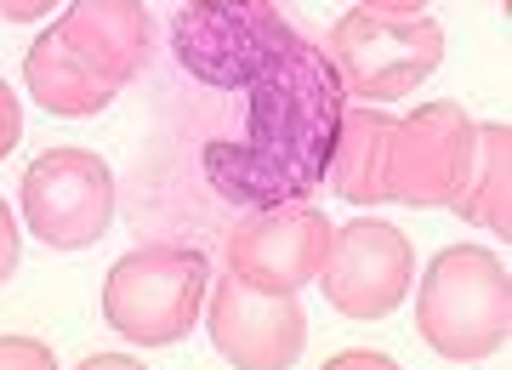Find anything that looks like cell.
<instances>
[{"instance_id":"obj_2","label":"cell","mask_w":512,"mask_h":370,"mask_svg":"<svg viewBox=\"0 0 512 370\" xmlns=\"http://www.w3.org/2000/svg\"><path fill=\"white\" fill-rule=\"evenodd\" d=\"M416 331L439 359H456V365H478L501 353L512 336L507 262L484 245H444L416 279Z\"/></svg>"},{"instance_id":"obj_4","label":"cell","mask_w":512,"mask_h":370,"mask_svg":"<svg viewBox=\"0 0 512 370\" xmlns=\"http://www.w3.org/2000/svg\"><path fill=\"white\" fill-rule=\"evenodd\" d=\"M325 57H330V69H336V80H342V92L387 109V103L410 97L444 63V29L427 12L393 18V12L353 6V12H342V18L330 23Z\"/></svg>"},{"instance_id":"obj_12","label":"cell","mask_w":512,"mask_h":370,"mask_svg":"<svg viewBox=\"0 0 512 370\" xmlns=\"http://www.w3.org/2000/svg\"><path fill=\"white\" fill-rule=\"evenodd\" d=\"M456 217L484 228V234H501V245L512 240V126L507 120H484L473 126V171L461 183Z\"/></svg>"},{"instance_id":"obj_14","label":"cell","mask_w":512,"mask_h":370,"mask_svg":"<svg viewBox=\"0 0 512 370\" xmlns=\"http://www.w3.org/2000/svg\"><path fill=\"white\" fill-rule=\"evenodd\" d=\"M0 370H57V353L40 336H0Z\"/></svg>"},{"instance_id":"obj_19","label":"cell","mask_w":512,"mask_h":370,"mask_svg":"<svg viewBox=\"0 0 512 370\" xmlns=\"http://www.w3.org/2000/svg\"><path fill=\"white\" fill-rule=\"evenodd\" d=\"M353 6H365V12H393V18H416L433 0H353Z\"/></svg>"},{"instance_id":"obj_15","label":"cell","mask_w":512,"mask_h":370,"mask_svg":"<svg viewBox=\"0 0 512 370\" xmlns=\"http://www.w3.org/2000/svg\"><path fill=\"white\" fill-rule=\"evenodd\" d=\"M18 257H23V234H18V217H12V205L0 200V285L18 274Z\"/></svg>"},{"instance_id":"obj_6","label":"cell","mask_w":512,"mask_h":370,"mask_svg":"<svg viewBox=\"0 0 512 370\" xmlns=\"http://www.w3.org/2000/svg\"><path fill=\"white\" fill-rule=\"evenodd\" d=\"M473 114L461 103H421L387 131V200L433 211L450 205L473 171Z\"/></svg>"},{"instance_id":"obj_7","label":"cell","mask_w":512,"mask_h":370,"mask_svg":"<svg viewBox=\"0 0 512 370\" xmlns=\"http://www.w3.org/2000/svg\"><path fill=\"white\" fill-rule=\"evenodd\" d=\"M416 279V251L410 234H399L382 217H353L330 234V257L319 268V291L342 319H387L399 314Z\"/></svg>"},{"instance_id":"obj_16","label":"cell","mask_w":512,"mask_h":370,"mask_svg":"<svg viewBox=\"0 0 512 370\" xmlns=\"http://www.w3.org/2000/svg\"><path fill=\"white\" fill-rule=\"evenodd\" d=\"M18 143H23V109H18V97H12V86L0 80V160Z\"/></svg>"},{"instance_id":"obj_9","label":"cell","mask_w":512,"mask_h":370,"mask_svg":"<svg viewBox=\"0 0 512 370\" xmlns=\"http://www.w3.org/2000/svg\"><path fill=\"white\" fill-rule=\"evenodd\" d=\"M330 217L313 200L251 211L228 234V274H239L256 291H302L319 279L330 257Z\"/></svg>"},{"instance_id":"obj_13","label":"cell","mask_w":512,"mask_h":370,"mask_svg":"<svg viewBox=\"0 0 512 370\" xmlns=\"http://www.w3.org/2000/svg\"><path fill=\"white\" fill-rule=\"evenodd\" d=\"M23 86H29V97H35L46 114H57V120H92V114H103L114 103L109 86H97L92 74L69 57V46L57 40V29H46V35L23 52Z\"/></svg>"},{"instance_id":"obj_17","label":"cell","mask_w":512,"mask_h":370,"mask_svg":"<svg viewBox=\"0 0 512 370\" xmlns=\"http://www.w3.org/2000/svg\"><path fill=\"white\" fill-rule=\"evenodd\" d=\"M325 370H399V359H387V353H370V348H348V353H336Z\"/></svg>"},{"instance_id":"obj_8","label":"cell","mask_w":512,"mask_h":370,"mask_svg":"<svg viewBox=\"0 0 512 370\" xmlns=\"http://www.w3.org/2000/svg\"><path fill=\"white\" fill-rule=\"evenodd\" d=\"M205 331L234 370H291L308 348V314L296 291H256L239 274H222L205 291Z\"/></svg>"},{"instance_id":"obj_10","label":"cell","mask_w":512,"mask_h":370,"mask_svg":"<svg viewBox=\"0 0 512 370\" xmlns=\"http://www.w3.org/2000/svg\"><path fill=\"white\" fill-rule=\"evenodd\" d=\"M52 29L69 46L74 63L109 92L131 86L148 69V52H154V18L137 0H74Z\"/></svg>"},{"instance_id":"obj_1","label":"cell","mask_w":512,"mask_h":370,"mask_svg":"<svg viewBox=\"0 0 512 370\" xmlns=\"http://www.w3.org/2000/svg\"><path fill=\"white\" fill-rule=\"evenodd\" d=\"M171 57L205 92H234L245 109L234 137H205L200 148L217 200L268 211L325 188L348 92L325 46L274 0H188L171 23Z\"/></svg>"},{"instance_id":"obj_11","label":"cell","mask_w":512,"mask_h":370,"mask_svg":"<svg viewBox=\"0 0 512 370\" xmlns=\"http://www.w3.org/2000/svg\"><path fill=\"white\" fill-rule=\"evenodd\" d=\"M387 131L393 114L376 103H348L342 109V131L330 148L325 188L342 194L348 205H382L387 200Z\"/></svg>"},{"instance_id":"obj_18","label":"cell","mask_w":512,"mask_h":370,"mask_svg":"<svg viewBox=\"0 0 512 370\" xmlns=\"http://www.w3.org/2000/svg\"><path fill=\"white\" fill-rule=\"evenodd\" d=\"M52 6L57 0H0V18L6 23H40Z\"/></svg>"},{"instance_id":"obj_5","label":"cell","mask_w":512,"mask_h":370,"mask_svg":"<svg viewBox=\"0 0 512 370\" xmlns=\"http://www.w3.org/2000/svg\"><path fill=\"white\" fill-rule=\"evenodd\" d=\"M23 222L46 251H92L114 222V171L92 148H46L23 171Z\"/></svg>"},{"instance_id":"obj_20","label":"cell","mask_w":512,"mask_h":370,"mask_svg":"<svg viewBox=\"0 0 512 370\" xmlns=\"http://www.w3.org/2000/svg\"><path fill=\"white\" fill-rule=\"evenodd\" d=\"M80 370H143L131 353H92V359H80Z\"/></svg>"},{"instance_id":"obj_3","label":"cell","mask_w":512,"mask_h":370,"mask_svg":"<svg viewBox=\"0 0 512 370\" xmlns=\"http://www.w3.org/2000/svg\"><path fill=\"white\" fill-rule=\"evenodd\" d=\"M211 262L194 245H137L103 274V325L137 348H177L205 314Z\"/></svg>"}]
</instances>
